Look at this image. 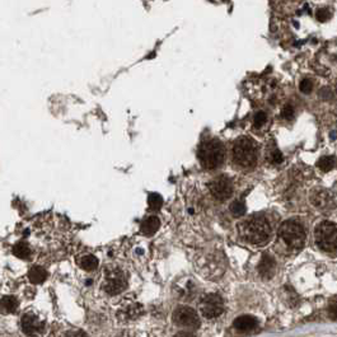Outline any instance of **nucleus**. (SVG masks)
<instances>
[{"label": "nucleus", "instance_id": "f257e3e1", "mask_svg": "<svg viewBox=\"0 0 337 337\" xmlns=\"http://www.w3.org/2000/svg\"><path fill=\"white\" fill-rule=\"evenodd\" d=\"M244 239L252 244H265L270 240L271 229L267 220L262 216H253L240 225Z\"/></svg>", "mask_w": 337, "mask_h": 337}, {"label": "nucleus", "instance_id": "f03ea898", "mask_svg": "<svg viewBox=\"0 0 337 337\" xmlns=\"http://www.w3.org/2000/svg\"><path fill=\"white\" fill-rule=\"evenodd\" d=\"M197 155L204 168L215 169L224 163L225 148L220 140L211 139V140L204 141L200 145Z\"/></svg>", "mask_w": 337, "mask_h": 337}, {"label": "nucleus", "instance_id": "7ed1b4c3", "mask_svg": "<svg viewBox=\"0 0 337 337\" xmlns=\"http://www.w3.org/2000/svg\"><path fill=\"white\" fill-rule=\"evenodd\" d=\"M233 159L238 166L251 168L257 163L258 147L253 139L242 136L235 141L233 147Z\"/></svg>", "mask_w": 337, "mask_h": 337}, {"label": "nucleus", "instance_id": "20e7f679", "mask_svg": "<svg viewBox=\"0 0 337 337\" xmlns=\"http://www.w3.org/2000/svg\"><path fill=\"white\" fill-rule=\"evenodd\" d=\"M317 246L326 253H337V227L331 221H322L315 228Z\"/></svg>", "mask_w": 337, "mask_h": 337}, {"label": "nucleus", "instance_id": "39448f33", "mask_svg": "<svg viewBox=\"0 0 337 337\" xmlns=\"http://www.w3.org/2000/svg\"><path fill=\"white\" fill-rule=\"evenodd\" d=\"M279 235L287 247L300 249L305 240V232L296 220H286L280 225Z\"/></svg>", "mask_w": 337, "mask_h": 337}, {"label": "nucleus", "instance_id": "423d86ee", "mask_svg": "<svg viewBox=\"0 0 337 337\" xmlns=\"http://www.w3.org/2000/svg\"><path fill=\"white\" fill-rule=\"evenodd\" d=\"M200 309L205 318H216L224 312V303L216 294H209L204 296L200 303Z\"/></svg>", "mask_w": 337, "mask_h": 337}, {"label": "nucleus", "instance_id": "0eeeda50", "mask_svg": "<svg viewBox=\"0 0 337 337\" xmlns=\"http://www.w3.org/2000/svg\"><path fill=\"white\" fill-rule=\"evenodd\" d=\"M209 188H210L213 196L220 201L229 199L233 194V183L227 176H219V177L214 178L209 183Z\"/></svg>", "mask_w": 337, "mask_h": 337}, {"label": "nucleus", "instance_id": "6e6552de", "mask_svg": "<svg viewBox=\"0 0 337 337\" xmlns=\"http://www.w3.org/2000/svg\"><path fill=\"white\" fill-rule=\"evenodd\" d=\"M173 320L178 326L188 327V328H196L200 324L196 310L190 307H178L173 312Z\"/></svg>", "mask_w": 337, "mask_h": 337}, {"label": "nucleus", "instance_id": "1a4fd4ad", "mask_svg": "<svg viewBox=\"0 0 337 337\" xmlns=\"http://www.w3.org/2000/svg\"><path fill=\"white\" fill-rule=\"evenodd\" d=\"M125 287H126V280L120 271H112L110 275L106 276L103 289L111 295H116V294L121 293Z\"/></svg>", "mask_w": 337, "mask_h": 337}, {"label": "nucleus", "instance_id": "9d476101", "mask_svg": "<svg viewBox=\"0 0 337 337\" xmlns=\"http://www.w3.org/2000/svg\"><path fill=\"white\" fill-rule=\"evenodd\" d=\"M310 201L319 210H331L334 207V200L328 191L315 190L310 194Z\"/></svg>", "mask_w": 337, "mask_h": 337}, {"label": "nucleus", "instance_id": "9b49d317", "mask_svg": "<svg viewBox=\"0 0 337 337\" xmlns=\"http://www.w3.org/2000/svg\"><path fill=\"white\" fill-rule=\"evenodd\" d=\"M44 320L40 319L37 315L31 314V313H27V314L23 315L22 318V329L25 333L30 334V336H35V334H39L40 332H42L44 329Z\"/></svg>", "mask_w": 337, "mask_h": 337}, {"label": "nucleus", "instance_id": "f8f14e48", "mask_svg": "<svg viewBox=\"0 0 337 337\" xmlns=\"http://www.w3.org/2000/svg\"><path fill=\"white\" fill-rule=\"evenodd\" d=\"M275 271H276V262L270 256H263L261 260L260 265H258V272L265 279H271L274 276Z\"/></svg>", "mask_w": 337, "mask_h": 337}, {"label": "nucleus", "instance_id": "ddd939ff", "mask_svg": "<svg viewBox=\"0 0 337 337\" xmlns=\"http://www.w3.org/2000/svg\"><path fill=\"white\" fill-rule=\"evenodd\" d=\"M256 326H257V320L254 319L253 317H251V315H240V317H238L234 320V327L238 331H251Z\"/></svg>", "mask_w": 337, "mask_h": 337}, {"label": "nucleus", "instance_id": "4468645a", "mask_svg": "<svg viewBox=\"0 0 337 337\" xmlns=\"http://www.w3.org/2000/svg\"><path fill=\"white\" fill-rule=\"evenodd\" d=\"M160 221L157 216H149L141 223V232L145 235H153L159 229Z\"/></svg>", "mask_w": 337, "mask_h": 337}, {"label": "nucleus", "instance_id": "2eb2a0df", "mask_svg": "<svg viewBox=\"0 0 337 337\" xmlns=\"http://www.w3.org/2000/svg\"><path fill=\"white\" fill-rule=\"evenodd\" d=\"M47 276H49L47 271L44 267H40V266H35L28 272V279L32 284H41L47 279Z\"/></svg>", "mask_w": 337, "mask_h": 337}, {"label": "nucleus", "instance_id": "dca6fc26", "mask_svg": "<svg viewBox=\"0 0 337 337\" xmlns=\"http://www.w3.org/2000/svg\"><path fill=\"white\" fill-rule=\"evenodd\" d=\"M18 308V299L16 296H4L0 299V310L3 313H14Z\"/></svg>", "mask_w": 337, "mask_h": 337}, {"label": "nucleus", "instance_id": "f3484780", "mask_svg": "<svg viewBox=\"0 0 337 337\" xmlns=\"http://www.w3.org/2000/svg\"><path fill=\"white\" fill-rule=\"evenodd\" d=\"M337 159L333 155H324V157L319 158V160L317 162V166L320 171L323 172H329L336 167Z\"/></svg>", "mask_w": 337, "mask_h": 337}, {"label": "nucleus", "instance_id": "a211bd4d", "mask_svg": "<svg viewBox=\"0 0 337 337\" xmlns=\"http://www.w3.org/2000/svg\"><path fill=\"white\" fill-rule=\"evenodd\" d=\"M80 267L83 268L86 271H93L98 267V260L97 257H94L92 254H88V256H83V257L80 258L79 261Z\"/></svg>", "mask_w": 337, "mask_h": 337}, {"label": "nucleus", "instance_id": "6ab92c4d", "mask_svg": "<svg viewBox=\"0 0 337 337\" xmlns=\"http://www.w3.org/2000/svg\"><path fill=\"white\" fill-rule=\"evenodd\" d=\"M140 310H141V307L139 305V304H131V305H129V307L122 308L121 314L126 318H135V317H138Z\"/></svg>", "mask_w": 337, "mask_h": 337}, {"label": "nucleus", "instance_id": "aec40b11", "mask_svg": "<svg viewBox=\"0 0 337 337\" xmlns=\"http://www.w3.org/2000/svg\"><path fill=\"white\" fill-rule=\"evenodd\" d=\"M13 253L20 258H27L31 253L30 247H28L26 243H18L14 246Z\"/></svg>", "mask_w": 337, "mask_h": 337}, {"label": "nucleus", "instance_id": "412c9836", "mask_svg": "<svg viewBox=\"0 0 337 337\" xmlns=\"http://www.w3.org/2000/svg\"><path fill=\"white\" fill-rule=\"evenodd\" d=\"M230 211L234 214L235 216H243L246 214V205L242 200H235L232 205H230Z\"/></svg>", "mask_w": 337, "mask_h": 337}, {"label": "nucleus", "instance_id": "4be33fe9", "mask_svg": "<svg viewBox=\"0 0 337 337\" xmlns=\"http://www.w3.org/2000/svg\"><path fill=\"white\" fill-rule=\"evenodd\" d=\"M148 204H149V207L153 210H159L160 206L163 205V199L158 194H150L149 197H148Z\"/></svg>", "mask_w": 337, "mask_h": 337}, {"label": "nucleus", "instance_id": "5701e85b", "mask_svg": "<svg viewBox=\"0 0 337 337\" xmlns=\"http://www.w3.org/2000/svg\"><path fill=\"white\" fill-rule=\"evenodd\" d=\"M331 17H332V13L327 8L318 9L317 13H315V18H317V20L322 23L327 22V21H328Z\"/></svg>", "mask_w": 337, "mask_h": 337}, {"label": "nucleus", "instance_id": "b1692460", "mask_svg": "<svg viewBox=\"0 0 337 337\" xmlns=\"http://www.w3.org/2000/svg\"><path fill=\"white\" fill-rule=\"evenodd\" d=\"M299 89H300L301 93L309 94L313 91V82L310 79H303L299 83Z\"/></svg>", "mask_w": 337, "mask_h": 337}, {"label": "nucleus", "instance_id": "393cba45", "mask_svg": "<svg viewBox=\"0 0 337 337\" xmlns=\"http://www.w3.org/2000/svg\"><path fill=\"white\" fill-rule=\"evenodd\" d=\"M267 121V116H266V114L263 112V111H260V112H257L256 114V116H254L253 119V124H254V127H261L265 125V122Z\"/></svg>", "mask_w": 337, "mask_h": 337}, {"label": "nucleus", "instance_id": "a878e982", "mask_svg": "<svg viewBox=\"0 0 337 337\" xmlns=\"http://www.w3.org/2000/svg\"><path fill=\"white\" fill-rule=\"evenodd\" d=\"M270 162L272 164H280L282 163V160H284V157H282L281 152L279 149H275L270 153V157H268Z\"/></svg>", "mask_w": 337, "mask_h": 337}, {"label": "nucleus", "instance_id": "bb28decb", "mask_svg": "<svg viewBox=\"0 0 337 337\" xmlns=\"http://www.w3.org/2000/svg\"><path fill=\"white\" fill-rule=\"evenodd\" d=\"M294 114H295V110H294V107L291 105L285 106L281 111V116L285 120H291L294 117Z\"/></svg>", "mask_w": 337, "mask_h": 337}, {"label": "nucleus", "instance_id": "cd10ccee", "mask_svg": "<svg viewBox=\"0 0 337 337\" xmlns=\"http://www.w3.org/2000/svg\"><path fill=\"white\" fill-rule=\"evenodd\" d=\"M331 91L328 88H323L319 92V97L323 101H328V98H331Z\"/></svg>", "mask_w": 337, "mask_h": 337}, {"label": "nucleus", "instance_id": "c85d7f7f", "mask_svg": "<svg viewBox=\"0 0 337 337\" xmlns=\"http://www.w3.org/2000/svg\"><path fill=\"white\" fill-rule=\"evenodd\" d=\"M328 314L332 319H337V303H333L328 308Z\"/></svg>", "mask_w": 337, "mask_h": 337}, {"label": "nucleus", "instance_id": "c756f323", "mask_svg": "<svg viewBox=\"0 0 337 337\" xmlns=\"http://www.w3.org/2000/svg\"><path fill=\"white\" fill-rule=\"evenodd\" d=\"M65 337H88V336H87L83 331H72Z\"/></svg>", "mask_w": 337, "mask_h": 337}, {"label": "nucleus", "instance_id": "7c9ffc66", "mask_svg": "<svg viewBox=\"0 0 337 337\" xmlns=\"http://www.w3.org/2000/svg\"><path fill=\"white\" fill-rule=\"evenodd\" d=\"M174 337H195V336L192 333H190V332H185V331H183V332H178V333L176 334V336H174Z\"/></svg>", "mask_w": 337, "mask_h": 337}, {"label": "nucleus", "instance_id": "2f4dec72", "mask_svg": "<svg viewBox=\"0 0 337 337\" xmlns=\"http://www.w3.org/2000/svg\"><path fill=\"white\" fill-rule=\"evenodd\" d=\"M331 136H332V139L336 138V133H332V134H331Z\"/></svg>", "mask_w": 337, "mask_h": 337}, {"label": "nucleus", "instance_id": "473e14b6", "mask_svg": "<svg viewBox=\"0 0 337 337\" xmlns=\"http://www.w3.org/2000/svg\"><path fill=\"white\" fill-rule=\"evenodd\" d=\"M336 93H337V88H336Z\"/></svg>", "mask_w": 337, "mask_h": 337}]
</instances>
